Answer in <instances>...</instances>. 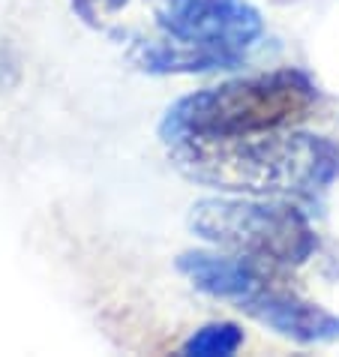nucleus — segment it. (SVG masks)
<instances>
[{
	"label": "nucleus",
	"mask_w": 339,
	"mask_h": 357,
	"mask_svg": "<svg viewBox=\"0 0 339 357\" xmlns=\"http://www.w3.org/2000/svg\"><path fill=\"white\" fill-rule=\"evenodd\" d=\"M264 22L246 0H129L105 36L147 73H211L241 63Z\"/></svg>",
	"instance_id": "f257e3e1"
},
{
	"label": "nucleus",
	"mask_w": 339,
	"mask_h": 357,
	"mask_svg": "<svg viewBox=\"0 0 339 357\" xmlns=\"http://www.w3.org/2000/svg\"><path fill=\"white\" fill-rule=\"evenodd\" d=\"M183 177L225 192L312 198L339 181V144L301 130L181 138L165 144Z\"/></svg>",
	"instance_id": "f03ea898"
},
{
	"label": "nucleus",
	"mask_w": 339,
	"mask_h": 357,
	"mask_svg": "<svg viewBox=\"0 0 339 357\" xmlns=\"http://www.w3.org/2000/svg\"><path fill=\"white\" fill-rule=\"evenodd\" d=\"M315 105V84L297 69H276L264 75L234 78L219 87L189 93L168 108L159 138L163 144L181 138L253 135L292 130Z\"/></svg>",
	"instance_id": "7ed1b4c3"
},
{
	"label": "nucleus",
	"mask_w": 339,
	"mask_h": 357,
	"mask_svg": "<svg viewBox=\"0 0 339 357\" xmlns=\"http://www.w3.org/2000/svg\"><path fill=\"white\" fill-rule=\"evenodd\" d=\"M189 228L223 252L258 264L297 267L315 252V231L306 216L288 202L273 198L211 195L189 207Z\"/></svg>",
	"instance_id": "20e7f679"
},
{
	"label": "nucleus",
	"mask_w": 339,
	"mask_h": 357,
	"mask_svg": "<svg viewBox=\"0 0 339 357\" xmlns=\"http://www.w3.org/2000/svg\"><path fill=\"white\" fill-rule=\"evenodd\" d=\"M177 271L198 291L219 301H232L237 303V310L271 285L258 261L234 252H183L177 259Z\"/></svg>",
	"instance_id": "39448f33"
},
{
	"label": "nucleus",
	"mask_w": 339,
	"mask_h": 357,
	"mask_svg": "<svg viewBox=\"0 0 339 357\" xmlns=\"http://www.w3.org/2000/svg\"><path fill=\"white\" fill-rule=\"evenodd\" d=\"M255 321L267 324L271 331L288 336L297 342H333L339 340V315H331L322 306L303 301L297 294L267 285L253 301L241 306Z\"/></svg>",
	"instance_id": "423d86ee"
},
{
	"label": "nucleus",
	"mask_w": 339,
	"mask_h": 357,
	"mask_svg": "<svg viewBox=\"0 0 339 357\" xmlns=\"http://www.w3.org/2000/svg\"><path fill=\"white\" fill-rule=\"evenodd\" d=\"M243 345V331L234 321L204 324L183 342V354L189 357H228Z\"/></svg>",
	"instance_id": "0eeeda50"
}]
</instances>
